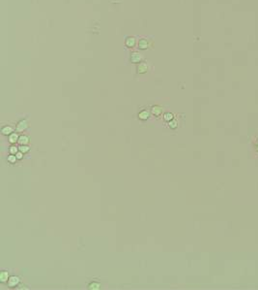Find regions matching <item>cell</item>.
I'll list each match as a JSON object with an SVG mask.
<instances>
[{
	"label": "cell",
	"instance_id": "21",
	"mask_svg": "<svg viewBox=\"0 0 258 290\" xmlns=\"http://www.w3.org/2000/svg\"><path fill=\"white\" fill-rule=\"evenodd\" d=\"M257 143H258V139H257Z\"/></svg>",
	"mask_w": 258,
	"mask_h": 290
},
{
	"label": "cell",
	"instance_id": "13",
	"mask_svg": "<svg viewBox=\"0 0 258 290\" xmlns=\"http://www.w3.org/2000/svg\"><path fill=\"white\" fill-rule=\"evenodd\" d=\"M18 134L16 133H13V134H11L10 135V137H9V142L10 143H12V144H15L16 142H18Z\"/></svg>",
	"mask_w": 258,
	"mask_h": 290
},
{
	"label": "cell",
	"instance_id": "16",
	"mask_svg": "<svg viewBox=\"0 0 258 290\" xmlns=\"http://www.w3.org/2000/svg\"><path fill=\"white\" fill-rule=\"evenodd\" d=\"M19 151H21L23 153H26L27 151H29V148L27 146H20L19 147Z\"/></svg>",
	"mask_w": 258,
	"mask_h": 290
},
{
	"label": "cell",
	"instance_id": "17",
	"mask_svg": "<svg viewBox=\"0 0 258 290\" xmlns=\"http://www.w3.org/2000/svg\"><path fill=\"white\" fill-rule=\"evenodd\" d=\"M16 159H18L16 158V156L14 155V154H12V155H10L9 157H8V161H9L10 163H16Z\"/></svg>",
	"mask_w": 258,
	"mask_h": 290
},
{
	"label": "cell",
	"instance_id": "8",
	"mask_svg": "<svg viewBox=\"0 0 258 290\" xmlns=\"http://www.w3.org/2000/svg\"><path fill=\"white\" fill-rule=\"evenodd\" d=\"M152 113H153V115L159 117V115L162 113V108L160 106H154L152 108Z\"/></svg>",
	"mask_w": 258,
	"mask_h": 290
},
{
	"label": "cell",
	"instance_id": "1",
	"mask_svg": "<svg viewBox=\"0 0 258 290\" xmlns=\"http://www.w3.org/2000/svg\"><path fill=\"white\" fill-rule=\"evenodd\" d=\"M142 59H143V56L140 52H132L131 54L130 60H131L132 63H134V64H137V63H140L141 61H142Z\"/></svg>",
	"mask_w": 258,
	"mask_h": 290
},
{
	"label": "cell",
	"instance_id": "3",
	"mask_svg": "<svg viewBox=\"0 0 258 290\" xmlns=\"http://www.w3.org/2000/svg\"><path fill=\"white\" fill-rule=\"evenodd\" d=\"M137 70V73L138 74H145L149 70V66L147 65L146 63L141 62V63H139V64H138Z\"/></svg>",
	"mask_w": 258,
	"mask_h": 290
},
{
	"label": "cell",
	"instance_id": "11",
	"mask_svg": "<svg viewBox=\"0 0 258 290\" xmlns=\"http://www.w3.org/2000/svg\"><path fill=\"white\" fill-rule=\"evenodd\" d=\"M88 288L91 289V290H99L100 288H101V284H100L99 282H91L89 283V285H88Z\"/></svg>",
	"mask_w": 258,
	"mask_h": 290
},
{
	"label": "cell",
	"instance_id": "2",
	"mask_svg": "<svg viewBox=\"0 0 258 290\" xmlns=\"http://www.w3.org/2000/svg\"><path fill=\"white\" fill-rule=\"evenodd\" d=\"M125 45L128 49H134L135 45H137V39L134 36H129L127 37L126 41H125Z\"/></svg>",
	"mask_w": 258,
	"mask_h": 290
},
{
	"label": "cell",
	"instance_id": "12",
	"mask_svg": "<svg viewBox=\"0 0 258 290\" xmlns=\"http://www.w3.org/2000/svg\"><path fill=\"white\" fill-rule=\"evenodd\" d=\"M13 131H14V129L13 127H11V126H5V127L2 128V130H1L3 135H9L12 133Z\"/></svg>",
	"mask_w": 258,
	"mask_h": 290
},
{
	"label": "cell",
	"instance_id": "20",
	"mask_svg": "<svg viewBox=\"0 0 258 290\" xmlns=\"http://www.w3.org/2000/svg\"><path fill=\"white\" fill-rule=\"evenodd\" d=\"M256 150H257V151H258V147H257V148H256Z\"/></svg>",
	"mask_w": 258,
	"mask_h": 290
},
{
	"label": "cell",
	"instance_id": "15",
	"mask_svg": "<svg viewBox=\"0 0 258 290\" xmlns=\"http://www.w3.org/2000/svg\"><path fill=\"white\" fill-rule=\"evenodd\" d=\"M177 125H178V122H177V120H172L171 121H169V127H170V128L175 129L177 127Z\"/></svg>",
	"mask_w": 258,
	"mask_h": 290
},
{
	"label": "cell",
	"instance_id": "4",
	"mask_svg": "<svg viewBox=\"0 0 258 290\" xmlns=\"http://www.w3.org/2000/svg\"><path fill=\"white\" fill-rule=\"evenodd\" d=\"M149 46H150V44H149V41L148 40H146V39H141L139 40V42H138V49H147L149 48Z\"/></svg>",
	"mask_w": 258,
	"mask_h": 290
},
{
	"label": "cell",
	"instance_id": "7",
	"mask_svg": "<svg viewBox=\"0 0 258 290\" xmlns=\"http://www.w3.org/2000/svg\"><path fill=\"white\" fill-rule=\"evenodd\" d=\"M18 144L20 146H26L29 144V138L27 136H20L18 138Z\"/></svg>",
	"mask_w": 258,
	"mask_h": 290
},
{
	"label": "cell",
	"instance_id": "9",
	"mask_svg": "<svg viewBox=\"0 0 258 290\" xmlns=\"http://www.w3.org/2000/svg\"><path fill=\"white\" fill-rule=\"evenodd\" d=\"M149 115H150V114H149L148 111H142L138 114V118H139V120H148L149 118Z\"/></svg>",
	"mask_w": 258,
	"mask_h": 290
},
{
	"label": "cell",
	"instance_id": "14",
	"mask_svg": "<svg viewBox=\"0 0 258 290\" xmlns=\"http://www.w3.org/2000/svg\"><path fill=\"white\" fill-rule=\"evenodd\" d=\"M163 118H164L165 121H171L172 120H173V115L170 114V113H166V114H164Z\"/></svg>",
	"mask_w": 258,
	"mask_h": 290
},
{
	"label": "cell",
	"instance_id": "5",
	"mask_svg": "<svg viewBox=\"0 0 258 290\" xmlns=\"http://www.w3.org/2000/svg\"><path fill=\"white\" fill-rule=\"evenodd\" d=\"M19 282V278L18 277H11L8 280V285L10 287H15L18 284Z\"/></svg>",
	"mask_w": 258,
	"mask_h": 290
},
{
	"label": "cell",
	"instance_id": "10",
	"mask_svg": "<svg viewBox=\"0 0 258 290\" xmlns=\"http://www.w3.org/2000/svg\"><path fill=\"white\" fill-rule=\"evenodd\" d=\"M8 280H9V275H8L7 272L3 271V272L0 274V281H1V282H6Z\"/></svg>",
	"mask_w": 258,
	"mask_h": 290
},
{
	"label": "cell",
	"instance_id": "19",
	"mask_svg": "<svg viewBox=\"0 0 258 290\" xmlns=\"http://www.w3.org/2000/svg\"><path fill=\"white\" fill-rule=\"evenodd\" d=\"M23 153H21V151H19V153H18L16 154V158L18 159H21L23 158Z\"/></svg>",
	"mask_w": 258,
	"mask_h": 290
},
{
	"label": "cell",
	"instance_id": "18",
	"mask_svg": "<svg viewBox=\"0 0 258 290\" xmlns=\"http://www.w3.org/2000/svg\"><path fill=\"white\" fill-rule=\"evenodd\" d=\"M10 153H11V154H14V155H16V154L18 153V148H16V147H11V148H10Z\"/></svg>",
	"mask_w": 258,
	"mask_h": 290
},
{
	"label": "cell",
	"instance_id": "6",
	"mask_svg": "<svg viewBox=\"0 0 258 290\" xmlns=\"http://www.w3.org/2000/svg\"><path fill=\"white\" fill-rule=\"evenodd\" d=\"M27 127H28V123H27V121L26 120H20L18 122V126H16V130L18 131H23V130H25V129H27Z\"/></svg>",
	"mask_w": 258,
	"mask_h": 290
}]
</instances>
